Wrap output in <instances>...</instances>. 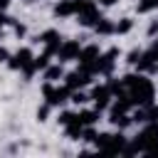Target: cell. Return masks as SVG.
<instances>
[{
    "label": "cell",
    "mask_w": 158,
    "mask_h": 158,
    "mask_svg": "<svg viewBox=\"0 0 158 158\" xmlns=\"http://www.w3.org/2000/svg\"><path fill=\"white\" fill-rule=\"evenodd\" d=\"M153 7H158V0H143V2H138V12H148Z\"/></svg>",
    "instance_id": "obj_1"
},
{
    "label": "cell",
    "mask_w": 158,
    "mask_h": 158,
    "mask_svg": "<svg viewBox=\"0 0 158 158\" xmlns=\"http://www.w3.org/2000/svg\"><path fill=\"white\" fill-rule=\"evenodd\" d=\"M77 49H79V44H77V42H72V44H67V47L62 49V57H72Z\"/></svg>",
    "instance_id": "obj_2"
},
{
    "label": "cell",
    "mask_w": 158,
    "mask_h": 158,
    "mask_svg": "<svg viewBox=\"0 0 158 158\" xmlns=\"http://www.w3.org/2000/svg\"><path fill=\"white\" fill-rule=\"evenodd\" d=\"M57 74H62V69H59V67H52V69L47 72V77H49V79H54Z\"/></svg>",
    "instance_id": "obj_3"
},
{
    "label": "cell",
    "mask_w": 158,
    "mask_h": 158,
    "mask_svg": "<svg viewBox=\"0 0 158 158\" xmlns=\"http://www.w3.org/2000/svg\"><path fill=\"white\" fill-rule=\"evenodd\" d=\"M128 27H131V22H128V20H126V22H121V25H118V27H116V30H118V32H126V30H128Z\"/></svg>",
    "instance_id": "obj_4"
},
{
    "label": "cell",
    "mask_w": 158,
    "mask_h": 158,
    "mask_svg": "<svg viewBox=\"0 0 158 158\" xmlns=\"http://www.w3.org/2000/svg\"><path fill=\"white\" fill-rule=\"evenodd\" d=\"M101 2H104V5H114L116 0H101Z\"/></svg>",
    "instance_id": "obj_5"
}]
</instances>
